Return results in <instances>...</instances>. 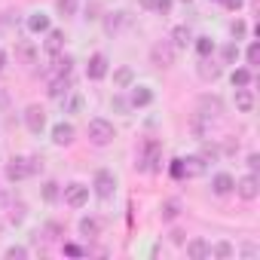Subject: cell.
<instances>
[{
  "mask_svg": "<svg viewBox=\"0 0 260 260\" xmlns=\"http://www.w3.org/2000/svg\"><path fill=\"white\" fill-rule=\"evenodd\" d=\"M138 169L141 172H159L162 169V144L147 138L141 144V153H138Z\"/></svg>",
  "mask_w": 260,
  "mask_h": 260,
  "instance_id": "1",
  "label": "cell"
},
{
  "mask_svg": "<svg viewBox=\"0 0 260 260\" xmlns=\"http://www.w3.org/2000/svg\"><path fill=\"white\" fill-rule=\"evenodd\" d=\"M116 138V128H113V122H107V119H92L89 122V141L92 144H98V147H104V144H110Z\"/></svg>",
  "mask_w": 260,
  "mask_h": 260,
  "instance_id": "2",
  "label": "cell"
},
{
  "mask_svg": "<svg viewBox=\"0 0 260 260\" xmlns=\"http://www.w3.org/2000/svg\"><path fill=\"white\" fill-rule=\"evenodd\" d=\"M34 159H25V156H16L10 166H7V178L10 181H25V178H31L34 175Z\"/></svg>",
  "mask_w": 260,
  "mask_h": 260,
  "instance_id": "3",
  "label": "cell"
},
{
  "mask_svg": "<svg viewBox=\"0 0 260 260\" xmlns=\"http://www.w3.org/2000/svg\"><path fill=\"white\" fill-rule=\"evenodd\" d=\"M92 187H95V193H98L101 199H110V196H113V190H116V178H113V172H107V169L95 172Z\"/></svg>",
  "mask_w": 260,
  "mask_h": 260,
  "instance_id": "4",
  "label": "cell"
},
{
  "mask_svg": "<svg viewBox=\"0 0 260 260\" xmlns=\"http://www.w3.org/2000/svg\"><path fill=\"white\" fill-rule=\"evenodd\" d=\"M150 58H153V64H159V68L175 64V43H156V46L150 49Z\"/></svg>",
  "mask_w": 260,
  "mask_h": 260,
  "instance_id": "5",
  "label": "cell"
},
{
  "mask_svg": "<svg viewBox=\"0 0 260 260\" xmlns=\"http://www.w3.org/2000/svg\"><path fill=\"white\" fill-rule=\"evenodd\" d=\"M86 199H89V187H83V184H68L64 187V202L71 208H83Z\"/></svg>",
  "mask_w": 260,
  "mask_h": 260,
  "instance_id": "6",
  "label": "cell"
},
{
  "mask_svg": "<svg viewBox=\"0 0 260 260\" xmlns=\"http://www.w3.org/2000/svg\"><path fill=\"white\" fill-rule=\"evenodd\" d=\"M25 125L31 128L34 135H40V132H43V125H46V113H43V107H40V104H31V107L25 110Z\"/></svg>",
  "mask_w": 260,
  "mask_h": 260,
  "instance_id": "7",
  "label": "cell"
},
{
  "mask_svg": "<svg viewBox=\"0 0 260 260\" xmlns=\"http://www.w3.org/2000/svg\"><path fill=\"white\" fill-rule=\"evenodd\" d=\"M181 162V178H199L205 175V159L202 156H187V159H178Z\"/></svg>",
  "mask_w": 260,
  "mask_h": 260,
  "instance_id": "8",
  "label": "cell"
},
{
  "mask_svg": "<svg viewBox=\"0 0 260 260\" xmlns=\"http://www.w3.org/2000/svg\"><path fill=\"white\" fill-rule=\"evenodd\" d=\"M236 190H239V196L242 199H257V193H260V181H257V175H245L239 184H236Z\"/></svg>",
  "mask_w": 260,
  "mask_h": 260,
  "instance_id": "9",
  "label": "cell"
},
{
  "mask_svg": "<svg viewBox=\"0 0 260 260\" xmlns=\"http://www.w3.org/2000/svg\"><path fill=\"white\" fill-rule=\"evenodd\" d=\"M74 135H77V128H74L71 122H58V125L52 128V141H55L58 147H68V144L74 141Z\"/></svg>",
  "mask_w": 260,
  "mask_h": 260,
  "instance_id": "10",
  "label": "cell"
},
{
  "mask_svg": "<svg viewBox=\"0 0 260 260\" xmlns=\"http://www.w3.org/2000/svg\"><path fill=\"white\" fill-rule=\"evenodd\" d=\"M86 77L89 80H104L107 77V58L104 55H92L89 64H86Z\"/></svg>",
  "mask_w": 260,
  "mask_h": 260,
  "instance_id": "11",
  "label": "cell"
},
{
  "mask_svg": "<svg viewBox=\"0 0 260 260\" xmlns=\"http://www.w3.org/2000/svg\"><path fill=\"white\" fill-rule=\"evenodd\" d=\"M71 74H58L52 83H49V98H64L68 92H71Z\"/></svg>",
  "mask_w": 260,
  "mask_h": 260,
  "instance_id": "12",
  "label": "cell"
},
{
  "mask_svg": "<svg viewBox=\"0 0 260 260\" xmlns=\"http://www.w3.org/2000/svg\"><path fill=\"white\" fill-rule=\"evenodd\" d=\"M199 110H202V116H220L223 104H220L217 95H202V98H199Z\"/></svg>",
  "mask_w": 260,
  "mask_h": 260,
  "instance_id": "13",
  "label": "cell"
},
{
  "mask_svg": "<svg viewBox=\"0 0 260 260\" xmlns=\"http://www.w3.org/2000/svg\"><path fill=\"white\" fill-rule=\"evenodd\" d=\"M211 190H214L217 196H226V193H233V190H236V181H233V175H226V172L214 175V181H211Z\"/></svg>",
  "mask_w": 260,
  "mask_h": 260,
  "instance_id": "14",
  "label": "cell"
},
{
  "mask_svg": "<svg viewBox=\"0 0 260 260\" xmlns=\"http://www.w3.org/2000/svg\"><path fill=\"white\" fill-rule=\"evenodd\" d=\"M153 101V89L150 86H135L132 89V98H128V104L132 107H147Z\"/></svg>",
  "mask_w": 260,
  "mask_h": 260,
  "instance_id": "15",
  "label": "cell"
},
{
  "mask_svg": "<svg viewBox=\"0 0 260 260\" xmlns=\"http://www.w3.org/2000/svg\"><path fill=\"white\" fill-rule=\"evenodd\" d=\"M28 31H31V34L49 31V16H46V13H31V16H28Z\"/></svg>",
  "mask_w": 260,
  "mask_h": 260,
  "instance_id": "16",
  "label": "cell"
},
{
  "mask_svg": "<svg viewBox=\"0 0 260 260\" xmlns=\"http://www.w3.org/2000/svg\"><path fill=\"white\" fill-rule=\"evenodd\" d=\"M236 107L242 110V113H251L254 110V92L245 86V89H236Z\"/></svg>",
  "mask_w": 260,
  "mask_h": 260,
  "instance_id": "17",
  "label": "cell"
},
{
  "mask_svg": "<svg viewBox=\"0 0 260 260\" xmlns=\"http://www.w3.org/2000/svg\"><path fill=\"white\" fill-rule=\"evenodd\" d=\"M208 251H211V248H208V242H205V239H193V242L187 245V254H190L193 260H205V257H208Z\"/></svg>",
  "mask_w": 260,
  "mask_h": 260,
  "instance_id": "18",
  "label": "cell"
},
{
  "mask_svg": "<svg viewBox=\"0 0 260 260\" xmlns=\"http://www.w3.org/2000/svg\"><path fill=\"white\" fill-rule=\"evenodd\" d=\"M172 40H175V49H181V46L193 43V34H190V28H187V25H178V28L172 31Z\"/></svg>",
  "mask_w": 260,
  "mask_h": 260,
  "instance_id": "19",
  "label": "cell"
},
{
  "mask_svg": "<svg viewBox=\"0 0 260 260\" xmlns=\"http://www.w3.org/2000/svg\"><path fill=\"white\" fill-rule=\"evenodd\" d=\"M61 46H64V34L61 31H46V52H61Z\"/></svg>",
  "mask_w": 260,
  "mask_h": 260,
  "instance_id": "20",
  "label": "cell"
},
{
  "mask_svg": "<svg viewBox=\"0 0 260 260\" xmlns=\"http://www.w3.org/2000/svg\"><path fill=\"white\" fill-rule=\"evenodd\" d=\"M80 233H83L86 239H95V236L101 233V223H98L95 217H83V220H80Z\"/></svg>",
  "mask_w": 260,
  "mask_h": 260,
  "instance_id": "21",
  "label": "cell"
},
{
  "mask_svg": "<svg viewBox=\"0 0 260 260\" xmlns=\"http://www.w3.org/2000/svg\"><path fill=\"white\" fill-rule=\"evenodd\" d=\"M230 83H233L236 89H245V86H251V71H248V68H239V71H233Z\"/></svg>",
  "mask_w": 260,
  "mask_h": 260,
  "instance_id": "22",
  "label": "cell"
},
{
  "mask_svg": "<svg viewBox=\"0 0 260 260\" xmlns=\"http://www.w3.org/2000/svg\"><path fill=\"white\" fill-rule=\"evenodd\" d=\"M132 80H135V74H132V68H119V71L113 74V83H116L119 89H125V86H132Z\"/></svg>",
  "mask_w": 260,
  "mask_h": 260,
  "instance_id": "23",
  "label": "cell"
},
{
  "mask_svg": "<svg viewBox=\"0 0 260 260\" xmlns=\"http://www.w3.org/2000/svg\"><path fill=\"white\" fill-rule=\"evenodd\" d=\"M52 64H55V68H52L55 74H71L74 58H71V55H58V52H55V61H52Z\"/></svg>",
  "mask_w": 260,
  "mask_h": 260,
  "instance_id": "24",
  "label": "cell"
},
{
  "mask_svg": "<svg viewBox=\"0 0 260 260\" xmlns=\"http://www.w3.org/2000/svg\"><path fill=\"white\" fill-rule=\"evenodd\" d=\"M144 10H156V13H169L172 10V0H138Z\"/></svg>",
  "mask_w": 260,
  "mask_h": 260,
  "instance_id": "25",
  "label": "cell"
},
{
  "mask_svg": "<svg viewBox=\"0 0 260 260\" xmlns=\"http://www.w3.org/2000/svg\"><path fill=\"white\" fill-rule=\"evenodd\" d=\"M196 52H199L202 58H208V55L214 52V40H211V37H196Z\"/></svg>",
  "mask_w": 260,
  "mask_h": 260,
  "instance_id": "26",
  "label": "cell"
},
{
  "mask_svg": "<svg viewBox=\"0 0 260 260\" xmlns=\"http://www.w3.org/2000/svg\"><path fill=\"white\" fill-rule=\"evenodd\" d=\"M199 77H202V80H217V77H220V68L211 64V61H202V64H199Z\"/></svg>",
  "mask_w": 260,
  "mask_h": 260,
  "instance_id": "27",
  "label": "cell"
},
{
  "mask_svg": "<svg viewBox=\"0 0 260 260\" xmlns=\"http://www.w3.org/2000/svg\"><path fill=\"white\" fill-rule=\"evenodd\" d=\"M178 214H181V205H178V202H175V199H172V202H166V205H162V220H175V217H178Z\"/></svg>",
  "mask_w": 260,
  "mask_h": 260,
  "instance_id": "28",
  "label": "cell"
},
{
  "mask_svg": "<svg viewBox=\"0 0 260 260\" xmlns=\"http://www.w3.org/2000/svg\"><path fill=\"white\" fill-rule=\"evenodd\" d=\"M55 7L61 16H74L77 13V0H55Z\"/></svg>",
  "mask_w": 260,
  "mask_h": 260,
  "instance_id": "29",
  "label": "cell"
},
{
  "mask_svg": "<svg viewBox=\"0 0 260 260\" xmlns=\"http://www.w3.org/2000/svg\"><path fill=\"white\" fill-rule=\"evenodd\" d=\"M43 199H46V202H55V199H58V184H55V181H46V184H43Z\"/></svg>",
  "mask_w": 260,
  "mask_h": 260,
  "instance_id": "30",
  "label": "cell"
},
{
  "mask_svg": "<svg viewBox=\"0 0 260 260\" xmlns=\"http://www.w3.org/2000/svg\"><path fill=\"white\" fill-rule=\"evenodd\" d=\"M239 58V46L236 43H226L223 46V61H236Z\"/></svg>",
  "mask_w": 260,
  "mask_h": 260,
  "instance_id": "31",
  "label": "cell"
},
{
  "mask_svg": "<svg viewBox=\"0 0 260 260\" xmlns=\"http://www.w3.org/2000/svg\"><path fill=\"white\" fill-rule=\"evenodd\" d=\"M7 257H13V260H25V257H28V248H22V245H13V248L7 251Z\"/></svg>",
  "mask_w": 260,
  "mask_h": 260,
  "instance_id": "32",
  "label": "cell"
},
{
  "mask_svg": "<svg viewBox=\"0 0 260 260\" xmlns=\"http://www.w3.org/2000/svg\"><path fill=\"white\" fill-rule=\"evenodd\" d=\"M260 61V43H251L248 46V64H257Z\"/></svg>",
  "mask_w": 260,
  "mask_h": 260,
  "instance_id": "33",
  "label": "cell"
},
{
  "mask_svg": "<svg viewBox=\"0 0 260 260\" xmlns=\"http://www.w3.org/2000/svg\"><path fill=\"white\" fill-rule=\"evenodd\" d=\"M122 22H128V16H125V13H116V19H110V22H107V31H116Z\"/></svg>",
  "mask_w": 260,
  "mask_h": 260,
  "instance_id": "34",
  "label": "cell"
},
{
  "mask_svg": "<svg viewBox=\"0 0 260 260\" xmlns=\"http://www.w3.org/2000/svg\"><path fill=\"white\" fill-rule=\"evenodd\" d=\"M64 107H68V113H77V110L83 107V98H77V95H74V98H68V104H64Z\"/></svg>",
  "mask_w": 260,
  "mask_h": 260,
  "instance_id": "35",
  "label": "cell"
},
{
  "mask_svg": "<svg viewBox=\"0 0 260 260\" xmlns=\"http://www.w3.org/2000/svg\"><path fill=\"white\" fill-rule=\"evenodd\" d=\"M214 254H217V257H223V260H226V257H230V254H233V248H230V242H220V245H217V248H214Z\"/></svg>",
  "mask_w": 260,
  "mask_h": 260,
  "instance_id": "36",
  "label": "cell"
},
{
  "mask_svg": "<svg viewBox=\"0 0 260 260\" xmlns=\"http://www.w3.org/2000/svg\"><path fill=\"white\" fill-rule=\"evenodd\" d=\"M230 31H233V37H236V40H242V37H245V22H233V28H230Z\"/></svg>",
  "mask_w": 260,
  "mask_h": 260,
  "instance_id": "37",
  "label": "cell"
},
{
  "mask_svg": "<svg viewBox=\"0 0 260 260\" xmlns=\"http://www.w3.org/2000/svg\"><path fill=\"white\" fill-rule=\"evenodd\" d=\"M202 159H217V147L214 144H205L202 147Z\"/></svg>",
  "mask_w": 260,
  "mask_h": 260,
  "instance_id": "38",
  "label": "cell"
},
{
  "mask_svg": "<svg viewBox=\"0 0 260 260\" xmlns=\"http://www.w3.org/2000/svg\"><path fill=\"white\" fill-rule=\"evenodd\" d=\"M19 55H22V58H25L28 64L34 61V49H31V46H19Z\"/></svg>",
  "mask_w": 260,
  "mask_h": 260,
  "instance_id": "39",
  "label": "cell"
},
{
  "mask_svg": "<svg viewBox=\"0 0 260 260\" xmlns=\"http://www.w3.org/2000/svg\"><path fill=\"white\" fill-rule=\"evenodd\" d=\"M248 169H251V172H257V169H260V156H257V153H251V156H248Z\"/></svg>",
  "mask_w": 260,
  "mask_h": 260,
  "instance_id": "40",
  "label": "cell"
},
{
  "mask_svg": "<svg viewBox=\"0 0 260 260\" xmlns=\"http://www.w3.org/2000/svg\"><path fill=\"white\" fill-rule=\"evenodd\" d=\"M220 4H223V7H230V10H239L245 0H220Z\"/></svg>",
  "mask_w": 260,
  "mask_h": 260,
  "instance_id": "41",
  "label": "cell"
},
{
  "mask_svg": "<svg viewBox=\"0 0 260 260\" xmlns=\"http://www.w3.org/2000/svg\"><path fill=\"white\" fill-rule=\"evenodd\" d=\"M64 251H68V254H71V257H80V254H83V251H80V248H77V245H64Z\"/></svg>",
  "mask_w": 260,
  "mask_h": 260,
  "instance_id": "42",
  "label": "cell"
},
{
  "mask_svg": "<svg viewBox=\"0 0 260 260\" xmlns=\"http://www.w3.org/2000/svg\"><path fill=\"white\" fill-rule=\"evenodd\" d=\"M113 107H116V110H125V107H128V104H125V101H122V98H113Z\"/></svg>",
  "mask_w": 260,
  "mask_h": 260,
  "instance_id": "43",
  "label": "cell"
},
{
  "mask_svg": "<svg viewBox=\"0 0 260 260\" xmlns=\"http://www.w3.org/2000/svg\"><path fill=\"white\" fill-rule=\"evenodd\" d=\"M172 175H175V178H181V162H178V159L172 162Z\"/></svg>",
  "mask_w": 260,
  "mask_h": 260,
  "instance_id": "44",
  "label": "cell"
},
{
  "mask_svg": "<svg viewBox=\"0 0 260 260\" xmlns=\"http://www.w3.org/2000/svg\"><path fill=\"white\" fill-rule=\"evenodd\" d=\"M172 242H178V245H181V242H184V233H181V230H175V233H172Z\"/></svg>",
  "mask_w": 260,
  "mask_h": 260,
  "instance_id": "45",
  "label": "cell"
},
{
  "mask_svg": "<svg viewBox=\"0 0 260 260\" xmlns=\"http://www.w3.org/2000/svg\"><path fill=\"white\" fill-rule=\"evenodd\" d=\"M4 68H7V52L0 49V71H4Z\"/></svg>",
  "mask_w": 260,
  "mask_h": 260,
  "instance_id": "46",
  "label": "cell"
},
{
  "mask_svg": "<svg viewBox=\"0 0 260 260\" xmlns=\"http://www.w3.org/2000/svg\"><path fill=\"white\" fill-rule=\"evenodd\" d=\"M184 4H190V0H184Z\"/></svg>",
  "mask_w": 260,
  "mask_h": 260,
  "instance_id": "47",
  "label": "cell"
}]
</instances>
